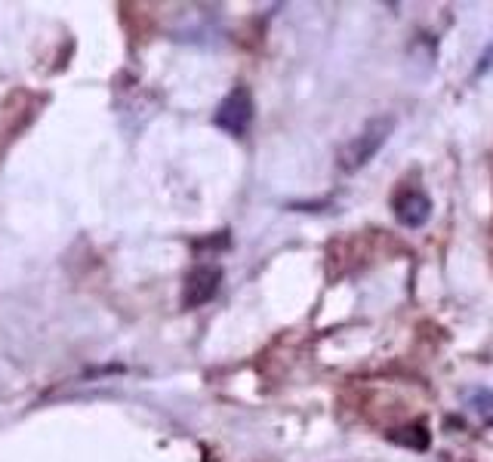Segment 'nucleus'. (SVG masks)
Returning a JSON list of instances; mask_svg holds the SVG:
<instances>
[{
    "label": "nucleus",
    "instance_id": "obj_1",
    "mask_svg": "<svg viewBox=\"0 0 493 462\" xmlns=\"http://www.w3.org/2000/svg\"><path fill=\"white\" fill-rule=\"evenodd\" d=\"M392 129H395V118H374L361 133H354L352 139L345 142V149L339 151V167H343L345 173H354V169L367 167L379 154V149L389 142Z\"/></svg>",
    "mask_w": 493,
    "mask_h": 462
},
{
    "label": "nucleus",
    "instance_id": "obj_2",
    "mask_svg": "<svg viewBox=\"0 0 493 462\" xmlns=\"http://www.w3.org/2000/svg\"><path fill=\"white\" fill-rule=\"evenodd\" d=\"M250 120H253V96L247 87H234L216 108V127L231 136H244Z\"/></svg>",
    "mask_w": 493,
    "mask_h": 462
},
{
    "label": "nucleus",
    "instance_id": "obj_3",
    "mask_svg": "<svg viewBox=\"0 0 493 462\" xmlns=\"http://www.w3.org/2000/svg\"><path fill=\"white\" fill-rule=\"evenodd\" d=\"M220 283H222V269L220 265H195L189 272V278L182 283V305L185 308H200L207 305L210 299L220 293Z\"/></svg>",
    "mask_w": 493,
    "mask_h": 462
},
{
    "label": "nucleus",
    "instance_id": "obj_4",
    "mask_svg": "<svg viewBox=\"0 0 493 462\" xmlns=\"http://www.w3.org/2000/svg\"><path fill=\"white\" fill-rule=\"evenodd\" d=\"M392 210H395V219H398L404 229H423L428 222V216H432V200H428V194H423L419 189H404L395 194Z\"/></svg>",
    "mask_w": 493,
    "mask_h": 462
},
{
    "label": "nucleus",
    "instance_id": "obj_5",
    "mask_svg": "<svg viewBox=\"0 0 493 462\" xmlns=\"http://www.w3.org/2000/svg\"><path fill=\"white\" fill-rule=\"evenodd\" d=\"M466 407L472 410L484 426L493 428V392H490V388H484V385L468 388V392H466Z\"/></svg>",
    "mask_w": 493,
    "mask_h": 462
},
{
    "label": "nucleus",
    "instance_id": "obj_6",
    "mask_svg": "<svg viewBox=\"0 0 493 462\" xmlns=\"http://www.w3.org/2000/svg\"><path fill=\"white\" fill-rule=\"evenodd\" d=\"M389 441L401 444V447H410V450H426L428 447V432H426L423 423H414V426H404V428L389 432Z\"/></svg>",
    "mask_w": 493,
    "mask_h": 462
}]
</instances>
